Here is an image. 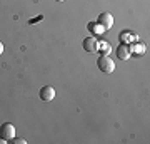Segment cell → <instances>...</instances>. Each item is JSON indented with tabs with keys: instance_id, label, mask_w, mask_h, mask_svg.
Returning <instances> with one entry per match:
<instances>
[{
	"instance_id": "cell-2",
	"label": "cell",
	"mask_w": 150,
	"mask_h": 144,
	"mask_svg": "<svg viewBox=\"0 0 150 144\" xmlns=\"http://www.w3.org/2000/svg\"><path fill=\"white\" fill-rule=\"evenodd\" d=\"M0 138H4L5 141H12V139L15 138V128H13V124L4 123L0 126Z\"/></svg>"
},
{
	"instance_id": "cell-10",
	"label": "cell",
	"mask_w": 150,
	"mask_h": 144,
	"mask_svg": "<svg viewBox=\"0 0 150 144\" xmlns=\"http://www.w3.org/2000/svg\"><path fill=\"white\" fill-rule=\"evenodd\" d=\"M98 50H102L103 55H108V54L112 52V47H110L108 42H100V40H98Z\"/></svg>"
},
{
	"instance_id": "cell-9",
	"label": "cell",
	"mask_w": 150,
	"mask_h": 144,
	"mask_svg": "<svg viewBox=\"0 0 150 144\" xmlns=\"http://www.w3.org/2000/svg\"><path fill=\"white\" fill-rule=\"evenodd\" d=\"M87 29H88V30H90L92 34H102V32H103V29H102L100 25H98L97 22H88Z\"/></svg>"
},
{
	"instance_id": "cell-11",
	"label": "cell",
	"mask_w": 150,
	"mask_h": 144,
	"mask_svg": "<svg viewBox=\"0 0 150 144\" xmlns=\"http://www.w3.org/2000/svg\"><path fill=\"white\" fill-rule=\"evenodd\" d=\"M12 141H13V143H15V144H25V143H27L25 139H22V138H13V139H12Z\"/></svg>"
},
{
	"instance_id": "cell-12",
	"label": "cell",
	"mask_w": 150,
	"mask_h": 144,
	"mask_svg": "<svg viewBox=\"0 0 150 144\" xmlns=\"http://www.w3.org/2000/svg\"><path fill=\"white\" fill-rule=\"evenodd\" d=\"M2 54H4V44L0 42V55H2Z\"/></svg>"
},
{
	"instance_id": "cell-13",
	"label": "cell",
	"mask_w": 150,
	"mask_h": 144,
	"mask_svg": "<svg viewBox=\"0 0 150 144\" xmlns=\"http://www.w3.org/2000/svg\"><path fill=\"white\" fill-rule=\"evenodd\" d=\"M0 144H7V141L4 138H0Z\"/></svg>"
},
{
	"instance_id": "cell-8",
	"label": "cell",
	"mask_w": 150,
	"mask_h": 144,
	"mask_svg": "<svg viewBox=\"0 0 150 144\" xmlns=\"http://www.w3.org/2000/svg\"><path fill=\"white\" fill-rule=\"evenodd\" d=\"M120 40H122V44L135 42V40H137V35H135V34H130L129 30H125V32L120 34Z\"/></svg>"
},
{
	"instance_id": "cell-7",
	"label": "cell",
	"mask_w": 150,
	"mask_h": 144,
	"mask_svg": "<svg viewBox=\"0 0 150 144\" xmlns=\"http://www.w3.org/2000/svg\"><path fill=\"white\" fill-rule=\"evenodd\" d=\"M130 47V54H135V55H144L145 52V45L142 42H132V45H129Z\"/></svg>"
},
{
	"instance_id": "cell-4",
	"label": "cell",
	"mask_w": 150,
	"mask_h": 144,
	"mask_svg": "<svg viewBox=\"0 0 150 144\" xmlns=\"http://www.w3.org/2000/svg\"><path fill=\"white\" fill-rule=\"evenodd\" d=\"M83 50L88 54H95L98 52V40L95 37H87L83 39Z\"/></svg>"
},
{
	"instance_id": "cell-5",
	"label": "cell",
	"mask_w": 150,
	"mask_h": 144,
	"mask_svg": "<svg viewBox=\"0 0 150 144\" xmlns=\"http://www.w3.org/2000/svg\"><path fill=\"white\" fill-rule=\"evenodd\" d=\"M38 96H40V99H42V101L50 102V101H54V97H55V89L52 87V85H45V87H42V89H40Z\"/></svg>"
},
{
	"instance_id": "cell-14",
	"label": "cell",
	"mask_w": 150,
	"mask_h": 144,
	"mask_svg": "<svg viewBox=\"0 0 150 144\" xmlns=\"http://www.w3.org/2000/svg\"><path fill=\"white\" fill-rule=\"evenodd\" d=\"M57 2H65V0H57Z\"/></svg>"
},
{
	"instance_id": "cell-3",
	"label": "cell",
	"mask_w": 150,
	"mask_h": 144,
	"mask_svg": "<svg viewBox=\"0 0 150 144\" xmlns=\"http://www.w3.org/2000/svg\"><path fill=\"white\" fill-rule=\"evenodd\" d=\"M97 24L102 27L103 30L112 29V25H113V17H112V14H108V12H102V14L98 15V20H97Z\"/></svg>"
},
{
	"instance_id": "cell-6",
	"label": "cell",
	"mask_w": 150,
	"mask_h": 144,
	"mask_svg": "<svg viewBox=\"0 0 150 144\" xmlns=\"http://www.w3.org/2000/svg\"><path fill=\"white\" fill-rule=\"evenodd\" d=\"M130 47H129V44H122L120 42V45L117 47V57L120 60H127V59H130Z\"/></svg>"
},
{
	"instance_id": "cell-1",
	"label": "cell",
	"mask_w": 150,
	"mask_h": 144,
	"mask_svg": "<svg viewBox=\"0 0 150 144\" xmlns=\"http://www.w3.org/2000/svg\"><path fill=\"white\" fill-rule=\"evenodd\" d=\"M97 67L102 70L103 74H112L113 69H115V64L108 55H100L98 60H97Z\"/></svg>"
}]
</instances>
